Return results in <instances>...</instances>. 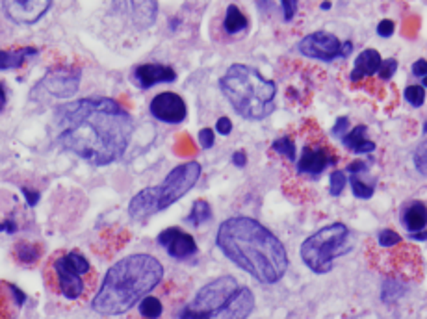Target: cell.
Here are the masks:
<instances>
[{"instance_id": "cell-43", "label": "cell", "mask_w": 427, "mask_h": 319, "mask_svg": "<svg viewBox=\"0 0 427 319\" xmlns=\"http://www.w3.org/2000/svg\"><path fill=\"white\" fill-rule=\"evenodd\" d=\"M233 163L236 165V168H245V165H247V154H245V151L234 152Z\"/></svg>"}, {"instance_id": "cell-47", "label": "cell", "mask_w": 427, "mask_h": 319, "mask_svg": "<svg viewBox=\"0 0 427 319\" xmlns=\"http://www.w3.org/2000/svg\"><path fill=\"white\" fill-rule=\"evenodd\" d=\"M321 10H331V2H324V4H321Z\"/></svg>"}, {"instance_id": "cell-5", "label": "cell", "mask_w": 427, "mask_h": 319, "mask_svg": "<svg viewBox=\"0 0 427 319\" xmlns=\"http://www.w3.org/2000/svg\"><path fill=\"white\" fill-rule=\"evenodd\" d=\"M219 87L234 112L244 119L262 121L275 112V82L264 78L249 65H231L222 76Z\"/></svg>"}, {"instance_id": "cell-24", "label": "cell", "mask_w": 427, "mask_h": 319, "mask_svg": "<svg viewBox=\"0 0 427 319\" xmlns=\"http://www.w3.org/2000/svg\"><path fill=\"white\" fill-rule=\"evenodd\" d=\"M247 27H249V21L247 17L244 15V11L240 10L236 4L229 6L227 13H225V19H223V28H225V32L231 34V36H236V34L244 32Z\"/></svg>"}, {"instance_id": "cell-8", "label": "cell", "mask_w": 427, "mask_h": 319, "mask_svg": "<svg viewBox=\"0 0 427 319\" xmlns=\"http://www.w3.org/2000/svg\"><path fill=\"white\" fill-rule=\"evenodd\" d=\"M349 228L344 223H331L310 234L301 244V260L316 275H325L333 271V262L349 251Z\"/></svg>"}, {"instance_id": "cell-14", "label": "cell", "mask_w": 427, "mask_h": 319, "mask_svg": "<svg viewBox=\"0 0 427 319\" xmlns=\"http://www.w3.org/2000/svg\"><path fill=\"white\" fill-rule=\"evenodd\" d=\"M298 50L307 58H316L321 61H333L342 56V41L331 32H314L299 41Z\"/></svg>"}, {"instance_id": "cell-38", "label": "cell", "mask_w": 427, "mask_h": 319, "mask_svg": "<svg viewBox=\"0 0 427 319\" xmlns=\"http://www.w3.org/2000/svg\"><path fill=\"white\" fill-rule=\"evenodd\" d=\"M394 22L390 21V19H384V21H381L377 24V34L381 38H392V36H394Z\"/></svg>"}, {"instance_id": "cell-20", "label": "cell", "mask_w": 427, "mask_h": 319, "mask_svg": "<svg viewBox=\"0 0 427 319\" xmlns=\"http://www.w3.org/2000/svg\"><path fill=\"white\" fill-rule=\"evenodd\" d=\"M39 54L36 47H19V49L0 50V71L21 69L22 65Z\"/></svg>"}, {"instance_id": "cell-21", "label": "cell", "mask_w": 427, "mask_h": 319, "mask_svg": "<svg viewBox=\"0 0 427 319\" xmlns=\"http://www.w3.org/2000/svg\"><path fill=\"white\" fill-rule=\"evenodd\" d=\"M368 128L364 125L355 126L353 130H349L344 138H342V145L349 149L355 154H368V152L375 151V143L372 140L366 138Z\"/></svg>"}, {"instance_id": "cell-25", "label": "cell", "mask_w": 427, "mask_h": 319, "mask_svg": "<svg viewBox=\"0 0 427 319\" xmlns=\"http://www.w3.org/2000/svg\"><path fill=\"white\" fill-rule=\"evenodd\" d=\"M210 219H212V208L210 205L203 199L195 200L194 206H191V212H189L188 217H186V221H188L189 225H194V227H201L203 223L210 221Z\"/></svg>"}, {"instance_id": "cell-45", "label": "cell", "mask_w": 427, "mask_h": 319, "mask_svg": "<svg viewBox=\"0 0 427 319\" xmlns=\"http://www.w3.org/2000/svg\"><path fill=\"white\" fill-rule=\"evenodd\" d=\"M353 50V43L352 41H344L342 43V56H349Z\"/></svg>"}, {"instance_id": "cell-4", "label": "cell", "mask_w": 427, "mask_h": 319, "mask_svg": "<svg viewBox=\"0 0 427 319\" xmlns=\"http://www.w3.org/2000/svg\"><path fill=\"white\" fill-rule=\"evenodd\" d=\"M45 286L60 303L78 306L95 293L97 269L78 249L56 251L43 267Z\"/></svg>"}, {"instance_id": "cell-16", "label": "cell", "mask_w": 427, "mask_h": 319, "mask_svg": "<svg viewBox=\"0 0 427 319\" xmlns=\"http://www.w3.org/2000/svg\"><path fill=\"white\" fill-rule=\"evenodd\" d=\"M158 244L175 260H188L197 255V244L191 234L179 227H169L158 234Z\"/></svg>"}, {"instance_id": "cell-26", "label": "cell", "mask_w": 427, "mask_h": 319, "mask_svg": "<svg viewBox=\"0 0 427 319\" xmlns=\"http://www.w3.org/2000/svg\"><path fill=\"white\" fill-rule=\"evenodd\" d=\"M405 293V282L398 281V279H386L383 282V293H381V299H383L386 304L396 303L398 299L403 297Z\"/></svg>"}, {"instance_id": "cell-32", "label": "cell", "mask_w": 427, "mask_h": 319, "mask_svg": "<svg viewBox=\"0 0 427 319\" xmlns=\"http://www.w3.org/2000/svg\"><path fill=\"white\" fill-rule=\"evenodd\" d=\"M346 184H347V179L342 171H333V173H331L329 177L331 195H340L342 191H344V188H346Z\"/></svg>"}, {"instance_id": "cell-37", "label": "cell", "mask_w": 427, "mask_h": 319, "mask_svg": "<svg viewBox=\"0 0 427 319\" xmlns=\"http://www.w3.org/2000/svg\"><path fill=\"white\" fill-rule=\"evenodd\" d=\"M214 140H216V134L212 128H203L199 132V143L203 149H210L214 145Z\"/></svg>"}, {"instance_id": "cell-15", "label": "cell", "mask_w": 427, "mask_h": 319, "mask_svg": "<svg viewBox=\"0 0 427 319\" xmlns=\"http://www.w3.org/2000/svg\"><path fill=\"white\" fill-rule=\"evenodd\" d=\"M149 112L154 119L168 123V125H179L188 115L184 98L173 91L158 93L149 104Z\"/></svg>"}, {"instance_id": "cell-39", "label": "cell", "mask_w": 427, "mask_h": 319, "mask_svg": "<svg viewBox=\"0 0 427 319\" xmlns=\"http://www.w3.org/2000/svg\"><path fill=\"white\" fill-rule=\"evenodd\" d=\"M216 130L222 135H229L231 134V130H233V121L229 119V117H219L216 123Z\"/></svg>"}, {"instance_id": "cell-9", "label": "cell", "mask_w": 427, "mask_h": 319, "mask_svg": "<svg viewBox=\"0 0 427 319\" xmlns=\"http://www.w3.org/2000/svg\"><path fill=\"white\" fill-rule=\"evenodd\" d=\"M368 262L389 279L401 282H420L424 279V260L414 245L398 244L394 247H368Z\"/></svg>"}, {"instance_id": "cell-41", "label": "cell", "mask_w": 427, "mask_h": 319, "mask_svg": "<svg viewBox=\"0 0 427 319\" xmlns=\"http://www.w3.org/2000/svg\"><path fill=\"white\" fill-rule=\"evenodd\" d=\"M412 73H414V76H420V78L427 76V61L426 60L414 61V65H412Z\"/></svg>"}, {"instance_id": "cell-31", "label": "cell", "mask_w": 427, "mask_h": 319, "mask_svg": "<svg viewBox=\"0 0 427 319\" xmlns=\"http://www.w3.org/2000/svg\"><path fill=\"white\" fill-rule=\"evenodd\" d=\"M405 98L411 106L420 108L426 101V89H424V86H409L405 89Z\"/></svg>"}, {"instance_id": "cell-30", "label": "cell", "mask_w": 427, "mask_h": 319, "mask_svg": "<svg viewBox=\"0 0 427 319\" xmlns=\"http://www.w3.org/2000/svg\"><path fill=\"white\" fill-rule=\"evenodd\" d=\"M349 184H352V191L357 199H370L373 195V186L363 182V180L359 179V175H352Z\"/></svg>"}, {"instance_id": "cell-40", "label": "cell", "mask_w": 427, "mask_h": 319, "mask_svg": "<svg viewBox=\"0 0 427 319\" xmlns=\"http://www.w3.org/2000/svg\"><path fill=\"white\" fill-rule=\"evenodd\" d=\"M22 195L27 197L28 206H36L39 202V199H41V195H39V191L28 190V188H22Z\"/></svg>"}, {"instance_id": "cell-29", "label": "cell", "mask_w": 427, "mask_h": 319, "mask_svg": "<svg viewBox=\"0 0 427 319\" xmlns=\"http://www.w3.org/2000/svg\"><path fill=\"white\" fill-rule=\"evenodd\" d=\"M412 162L418 173L427 179V140L417 147V151L412 154Z\"/></svg>"}, {"instance_id": "cell-27", "label": "cell", "mask_w": 427, "mask_h": 319, "mask_svg": "<svg viewBox=\"0 0 427 319\" xmlns=\"http://www.w3.org/2000/svg\"><path fill=\"white\" fill-rule=\"evenodd\" d=\"M140 314L145 319H160L164 314L162 301L152 295H147L140 301Z\"/></svg>"}, {"instance_id": "cell-10", "label": "cell", "mask_w": 427, "mask_h": 319, "mask_svg": "<svg viewBox=\"0 0 427 319\" xmlns=\"http://www.w3.org/2000/svg\"><path fill=\"white\" fill-rule=\"evenodd\" d=\"M82 71L75 65H58L55 69L45 73L41 80L32 87L30 98L32 101H43L47 97L71 98L75 97L80 86Z\"/></svg>"}, {"instance_id": "cell-2", "label": "cell", "mask_w": 427, "mask_h": 319, "mask_svg": "<svg viewBox=\"0 0 427 319\" xmlns=\"http://www.w3.org/2000/svg\"><path fill=\"white\" fill-rule=\"evenodd\" d=\"M216 244L233 264L262 284H275L288 269L282 242L253 217L225 219L217 228Z\"/></svg>"}, {"instance_id": "cell-46", "label": "cell", "mask_w": 427, "mask_h": 319, "mask_svg": "<svg viewBox=\"0 0 427 319\" xmlns=\"http://www.w3.org/2000/svg\"><path fill=\"white\" fill-rule=\"evenodd\" d=\"M409 236H411V238H414V239H427V230H420V232H412V234H409Z\"/></svg>"}, {"instance_id": "cell-36", "label": "cell", "mask_w": 427, "mask_h": 319, "mask_svg": "<svg viewBox=\"0 0 427 319\" xmlns=\"http://www.w3.org/2000/svg\"><path fill=\"white\" fill-rule=\"evenodd\" d=\"M347 132H349V119H347L346 115H342V117L336 119L335 126H333V134H335L338 140H342Z\"/></svg>"}, {"instance_id": "cell-33", "label": "cell", "mask_w": 427, "mask_h": 319, "mask_svg": "<svg viewBox=\"0 0 427 319\" xmlns=\"http://www.w3.org/2000/svg\"><path fill=\"white\" fill-rule=\"evenodd\" d=\"M401 244L400 234H396L394 230L390 228H384L381 232L377 234V245L379 247H394V245Z\"/></svg>"}, {"instance_id": "cell-23", "label": "cell", "mask_w": 427, "mask_h": 319, "mask_svg": "<svg viewBox=\"0 0 427 319\" xmlns=\"http://www.w3.org/2000/svg\"><path fill=\"white\" fill-rule=\"evenodd\" d=\"M13 258L21 265H36L43 258V245L34 242H17L13 245Z\"/></svg>"}, {"instance_id": "cell-19", "label": "cell", "mask_w": 427, "mask_h": 319, "mask_svg": "<svg viewBox=\"0 0 427 319\" xmlns=\"http://www.w3.org/2000/svg\"><path fill=\"white\" fill-rule=\"evenodd\" d=\"M381 61H383L381 60V54L375 49L363 50L357 56V60H355V65H353L352 69V75H349L352 82H361L366 76H372L373 73H377L379 67H381Z\"/></svg>"}, {"instance_id": "cell-17", "label": "cell", "mask_w": 427, "mask_h": 319, "mask_svg": "<svg viewBox=\"0 0 427 319\" xmlns=\"http://www.w3.org/2000/svg\"><path fill=\"white\" fill-rule=\"evenodd\" d=\"M132 80L136 86L141 89H149V87L157 86V84H169V82L177 80V73L173 67L160 64H143L138 65L132 73Z\"/></svg>"}, {"instance_id": "cell-28", "label": "cell", "mask_w": 427, "mask_h": 319, "mask_svg": "<svg viewBox=\"0 0 427 319\" xmlns=\"http://www.w3.org/2000/svg\"><path fill=\"white\" fill-rule=\"evenodd\" d=\"M271 149L279 154V156L287 158L288 162H296V141L292 135H282L279 140L273 141Z\"/></svg>"}, {"instance_id": "cell-18", "label": "cell", "mask_w": 427, "mask_h": 319, "mask_svg": "<svg viewBox=\"0 0 427 319\" xmlns=\"http://www.w3.org/2000/svg\"><path fill=\"white\" fill-rule=\"evenodd\" d=\"M27 303V293L8 281H0V319H17Z\"/></svg>"}, {"instance_id": "cell-6", "label": "cell", "mask_w": 427, "mask_h": 319, "mask_svg": "<svg viewBox=\"0 0 427 319\" xmlns=\"http://www.w3.org/2000/svg\"><path fill=\"white\" fill-rule=\"evenodd\" d=\"M254 310V295L231 275L217 276L201 288L179 319H247Z\"/></svg>"}, {"instance_id": "cell-7", "label": "cell", "mask_w": 427, "mask_h": 319, "mask_svg": "<svg viewBox=\"0 0 427 319\" xmlns=\"http://www.w3.org/2000/svg\"><path fill=\"white\" fill-rule=\"evenodd\" d=\"M201 163L191 162L180 163L169 171V175L158 186H151L136 193L129 202V216L134 221L149 219L158 212L166 210L177 200H180L201 179Z\"/></svg>"}, {"instance_id": "cell-35", "label": "cell", "mask_w": 427, "mask_h": 319, "mask_svg": "<svg viewBox=\"0 0 427 319\" xmlns=\"http://www.w3.org/2000/svg\"><path fill=\"white\" fill-rule=\"evenodd\" d=\"M282 4V11H284V21L290 22L298 13V6L299 0H281Z\"/></svg>"}, {"instance_id": "cell-11", "label": "cell", "mask_w": 427, "mask_h": 319, "mask_svg": "<svg viewBox=\"0 0 427 319\" xmlns=\"http://www.w3.org/2000/svg\"><path fill=\"white\" fill-rule=\"evenodd\" d=\"M338 163V152L329 145L324 134L308 132V140L303 145L301 156L296 158V175L318 177L329 168Z\"/></svg>"}, {"instance_id": "cell-44", "label": "cell", "mask_w": 427, "mask_h": 319, "mask_svg": "<svg viewBox=\"0 0 427 319\" xmlns=\"http://www.w3.org/2000/svg\"><path fill=\"white\" fill-rule=\"evenodd\" d=\"M6 103H8V95H6V89L4 86L0 84V112L6 108Z\"/></svg>"}, {"instance_id": "cell-12", "label": "cell", "mask_w": 427, "mask_h": 319, "mask_svg": "<svg viewBox=\"0 0 427 319\" xmlns=\"http://www.w3.org/2000/svg\"><path fill=\"white\" fill-rule=\"evenodd\" d=\"M112 10L140 30L151 28L158 17L157 0H114Z\"/></svg>"}, {"instance_id": "cell-48", "label": "cell", "mask_w": 427, "mask_h": 319, "mask_svg": "<svg viewBox=\"0 0 427 319\" xmlns=\"http://www.w3.org/2000/svg\"><path fill=\"white\" fill-rule=\"evenodd\" d=\"M422 86L427 87V76H424V78H422Z\"/></svg>"}, {"instance_id": "cell-34", "label": "cell", "mask_w": 427, "mask_h": 319, "mask_svg": "<svg viewBox=\"0 0 427 319\" xmlns=\"http://www.w3.org/2000/svg\"><path fill=\"white\" fill-rule=\"evenodd\" d=\"M396 71H398V61L394 58H389V60L381 61V67H379L377 73L381 76V80H390L396 75Z\"/></svg>"}, {"instance_id": "cell-13", "label": "cell", "mask_w": 427, "mask_h": 319, "mask_svg": "<svg viewBox=\"0 0 427 319\" xmlns=\"http://www.w3.org/2000/svg\"><path fill=\"white\" fill-rule=\"evenodd\" d=\"M52 0H2L6 17L15 24L32 27L49 13Z\"/></svg>"}, {"instance_id": "cell-3", "label": "cell", "mask_w": 427, "mask_h": 319, "mask_svg": "<svg viewBox=\"0 0 427 319\" xmlns=\"http://www.w3.org/2000/svg\"><path fill=\"white\" fill-rule=\"evenodd\" d=\"M164 265L152 255L138 253L121 258L104 275L92 309L104 316H120L140 304L162 282Z\"/></svg>"}, {"instance_id": "cell-42", "label": "cell", "mask_w": 427, "mask_h": 319, "mask_svg": "<svg viewBox=\"0 0 427 319\" xmlns=\"http://www.w3.org/2000/svg\"><path fill=\"white\" fill-rule=\"evenodd\" d=\"M366 162H361V160H355V162H352L349 165H347V173L352 175H359L363 173V171H366Z\"/></svg>"}, {"instance_id": "cell-1", "label": "cell", "mask_w": 427, "mask_h": 319, "mask_svg": "<svg viewBox=\"0 0 427 319\" xmlns=\"http://www.w3.org/2000/svg\"><path fill=\"white\" fill-rule=\"evenodd\" d=\"M56 143L61 151L104 168L124 156L134 134V119L117 101L87 97L55 110Z\"/></svg>"}, {"instance_id": "cell-49", "label": "cell", "mask_w": 427, "mask_h": 319, "mask_svg": "<svg viewBox=\"0 0 427 319\" xmlns=\"http://www.w3.org/2000/svg\"><path fill=\"white\" fill-rule=\"evenodd\" d=\"M424 130H426V132H427V123H426V125H424Z\"/></svg>"}, {"instance_id": "cell-22", "label": "cell", "mask_w": 427, "mask_h": 319, "mask_svg": "<svg viewBox=\"0 0 427 319\" xmlns=\"http://www.w3.org/2000/svg\"><path fill=\"white\" fill-rule=\"evenodd\" d=\"M401 221L405 225V228L409 232H420L424 230L427 225V208L424 202L420 200H414L411 205L407 206L403 216H401Z\"/></svg>"}]
</instances>
